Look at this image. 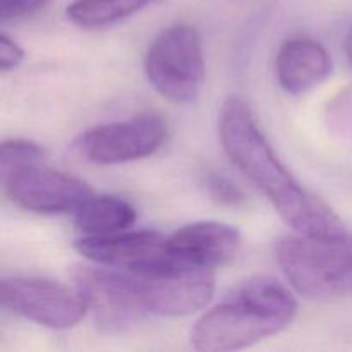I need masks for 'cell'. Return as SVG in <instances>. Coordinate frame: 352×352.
I'll return each mask as SVG.
<instances>
[{"instance_id": "obj_10", "label": "cell", "mask_w": 352, "mask_h": 352, "mask_svg": "<svg viewBox=\"0 0 352 352\" xmlns=\"http://www.w3.org/2000/svg\"><path fill=\"white\" fill-rule=\"evenodd\" d=\"M76 250L91 263L141 274L162 267L172 258L167 237L155 230H126L113 236H82Z\"/></svg>"}, {"instance_id": "obj_4", "label": "cell", "mask_w": 352, "mask_h": 352, "mask_svg": "<svg viewBox=\"0 0 352 352\" xmlns=\"http://www.w3.org/2000/svg\"><path fill=\"white\" fill-rule=\"evenodd\" d=\"M144 71L164 98L177 105L196 102L205 82V57L198 30L177 23L162 31L148 48Z\"/></svg>"}, {"instance_id": "obj_3", "label": "cell", "mask_w": 352, "mask_h": 352, "mask_svg": "<svg viewBox=\"0 0 352 352\" xmlns=\"http://www.w3.org/2000/svg\"><path fill=\"white\" fill-rule=\"evenodd\" d=\"M277 263L298 294L329 301L352 292V234H289L277 243Z\"/></svg>"}, {"instance_id": "obj_8", "label": "cell", "mask_w": 352, "mask_h": 352, "mask_svg": "<svg viewBox=\"0 0 352 352\" xmlns=\"http://www.w3.org/2000/svg\"><path fill=\"white\" fill-rule=\"evenodd\" d=\"M2 179L10 201L40 215L76 213L93 196L88 182L43 162L16 168Z\"/></svg>"}, {"instance_id": "obj_17", "label": "cell", "mask_w": 352, "mask_h": 352, "mask_svg": "<svg viewBox=\"0 0 352 352\" xmlns=\"http://www.w3.org/2000/svg\"><path fill=\"white\" fill-rule=\"evenodd\" d=\"M52 0H0V21H19L47 7Z\"/></svg>"}, {"instance_id": "obj_1", "label": "cell", "mask_w": 352, "mask_h": 352, "mask_svg": "<svg viewBox=\"0 0 352 352\" xmlns=\"http://www.w3.org/2000/svg\"><path fill=\"white\" fill-rule=\"evenodd\" d=\"M219 136L229 160L267 196L294 232L308 236L346 232L344 222L332 206L308 191L282 164L248 103L239 96H230L223 102Z\"/></svg>"}, {"instance_id": "obj_19", "label": "cell", "mask_w": 352, "mask_h": 352, "mask_svg": "<svg viewBox=\"0 0 352 352\" xmlns=\"http://www.w3.org/2000/svg\"><path fill=\"white\" fill-rule=\"evenodd\" d=\"M344 52H346L347 60H349V64L352 65V26L351 30L347 31L346 38H344Z\"/></svg>"}, {"instance_id": "obj_13", "label": "cell", "mask_w": 352, "mask_h": 352, "mask_svg": "<svg viewBox=\"0 0 352 352\" xmlns=\"http://www.w3.org/2000/svg\"><path fill=\"white\" fill-rule=\"evenodd\" d=\"M138 212L127 199L112 195H93L74 213L76 229L82 236L102 237L126 232L134 226Z\"/></svg>"}, {"instance_id": "obj_11", "label": "cell", "mask_w": 352, "mask_h": 352, "mask_svg": "<svg viewBox=\"0 0 352 352\" xmlns=\"http://www.w3.org/2000/svg\"><path fill=\"white\" fill-rule=\"evenodd\" d=\"M241 244L243 239L236 227L215 220L188 223L167 236L168 251L175 260L213 270L232 261Z\"/></svg>"}, {"instance_id": "obj_18", "label": "cell", "mask_w": 352, "mask_h": 352, "mask_svg": "<svg viewBox=\"0 0 352 352\" xmlns=\"http://www.w3.org/2000/svg\"><path fill=\"white\" fill-rule=\"evenodd\" d=\"M24 57H26V54H24V48L21 47L19 41L7 34L6 31H2L0 33V71L3 74L14 71L23 64Z\"/></svg>"}, {"instance_id": "obj_9", "label": "cell", "mask_w": 352, "mask_h": 352, "mask_svg": "<svg viewBox=\"0 0 352 352\" xmlns=\"http://www.w3.org/2000/svg\"><path fill=\"white\" fill-rule=\"evenodd\" d=\"M165 140L167 124L162 117L141 113L86 131L79 141V150L91 164L119 165L150 157L164 146Z\"/></svg>"}, {"instance_id": "obj_12", "label": "cell", "mask_w": 352, "mask_h": 352, "mask_svg": "<svg viewBox=\"0 0 352 352\" xmlns=\"http://www.w3.org/2000/svg\"><path fill=\"white\" fill-rule=\"evenodd\" d=\"M275 72L282 89L301 95L329 78L332 58L320 41L308 36L291 38L278 48Z\"/></svg>"}, {"instance_id": "obj_16", "label": "cell", "mask_w": 352, "mask_h": 352, "mask_svg": "<svg viewBox=\"0 0 352 352\" xmlns=\"http://www.w3.org/2000/svg\"><path fill=\"white\" fill-rule=\"evenodd\" d=\"M205 186L208 195L220 205L236 208V206H243L246 203V195L243 192V189L236 182L230 181L227 175L219 174V172H208Z\"/></svg>"}, {"instance_id": "obj_7", "label": "cell", "mask_w": 352, "mask_h": 352, "mask_svg": "<svg viewBox=\"0 0 352 352\" xmlns=\"http://www.w3.org/2000/svg\"><path fill=\"white\" fill-rule=\"evenodd\" d=\"M0 302L7 311L52 330L72 329L88 311L76 285L40 277H3Z\"/></svg>"}, {"instance_id": "obj_15", "label": "cell", "mask_w": 352, "mask_h": 352, "mask_svg": "<svg viewBox=\"0 0 352 352\" xmlns=\"http://www.w3.org/2000/svg\"><path fill=\"white\" fill-rule=\"evenodd\" d=\"M45 160V150L40 144L28 140L3 141L2 155H0V172L3 175L26 165L38 164Z\"/></svg>"}, {"instance_id": "obj_14", "label": "cell", "mask_w": 352, "mask_h": 352, "mask_svg": "<svg viewBox=\"0 0 352 352\" xmlns=\"http://www.w3.org/2000/svg\"><path fill=\"white\" fill-rule=\"evenodd\" d=\"M162 0H72L65 16L72 24L86 30H100L126 21Z\"/></svg>"}, {"instance_id": "obj_6", "label": "cell", "mask_w": 352, "mask_h": 352, "mask_svg": "<svg viewBox=\"0 0 352 352\" xmlns=\"http://www.w3.org/2000/svg\"><path fill=\"white\" fill-rule=\"evenodd\" d=\"M131 274V272H129ZM150 315L179 318L205 308L215 292V270L174 256L153 270L133 274Z\"/></svg>"}, {"instance_id": "obj_5", "label": "cell", "mask_w": 352, "mask_h": 352, "mask_svg": "<svg viewBox=\"0 0 352 352\" xmlns=\"http://www.w3.org/2000/svg\"><path fill=\"white\" fill-rule=\"evenodd\" d=\"M72 278L85 299L95 325L117 336L144 322L150 311L133 274L105 265H76Z\"/></svg>"}, {"instance_id": "obj_2", "label": "cell", "mask_w": 352, "mask_h": 352, "mask_svg": "<svg viewBox=\"0 0 352 352\" xmlns=\"http://www.w3.org/2000/svg\"><path fill=\"white\" fill-rule=\"evenodd\" d=\"M296 315L298 301L284 284L270 277H253L203 313L189 340L196 351H241L280 333Z\"/></svg>"}]
</instances>
